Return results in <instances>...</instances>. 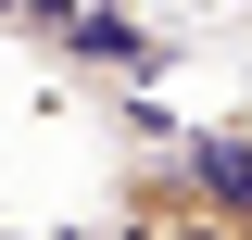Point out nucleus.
Listing matches in <instances>:
<instances>
[{
	"instance_id": "2",
	"label": "nucleus",
	"mask_w": 252,
	"mask_h": 240,
	"mask_svg": "<svg viewBox=\"0 0 252 240\" xmlns=\"http://www.w3.org/2000/svg\"><path fill=\"white\" fill-rule=\"evenodd\" d=\"M177 164L202 190L215 228H252V114H215V126H177Z\"/></svg>"
},
{
	"instance_id": "1",
	"label": "nucleus",
	"mask_w": 252,
	"mask_h": 240,
	"mask_svg": "<svg viewBox=\"0 0 252 240\" xmlns=\"http://www.w3.org/2000/svg\"><path fill=\"white\" fill-rule=\"evenodd\" d=\"M0 38L38 51L51 76L114 89V101H152L164 76H177V38H164L139 0H0Z\"/></svg>"
},
{
	"instance_id": "3",
	"label": "nucleus",
	"mask_w": 252,
	"mask_h": 240,
	"mask_svg": "<svg viewBox=\"0 0 252 240\" xmlns=\"http://www.w3.org/2000/svg\"><path fill=\"white\" fill-rule=\"evenodd\" d=\"M0 240H101V215H89V228H13V215H0Z\"/></svg>"
}]
</instances>
